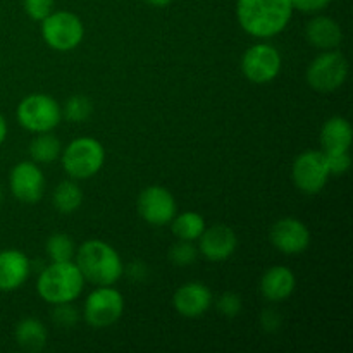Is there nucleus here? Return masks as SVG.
I'll list each match as a JSON object with an SVG mask.
<instances>
[{
  "label": "nucleus",
  "instance_id": "20e7f679",
  "mask_svg": "<svg viewBox=\"0 0 353 353\" xmlns=\"http://www.w3.org/2000/svg\"><path fill=\"white\" fill-rule=\"evenodd\" d=\"M105 150L95 138H76L62 154V168L71 178L88 179L102 169Z\"/></svg>",
  "mask_w": 353,
  "mask_h": 353
},
{
  "label": "nucleus",
  "instance_id": "a878e982",
  "mask_svg": "<svg viewBox=\"0 0 353 353\" xmlns=\"http://www.w3.org/2000/svg\"><path fill=\"white\" fill-rule=\"evenodd\" d=\"M169 261L176 265H190L196 261V248L192 241L179 240L169 248Z\"/></svg>",
  "mask_w": 353,
  "mask_h": 353
},
{
  "label": "nucleus",
  "instance_id": "b1692460",
  "mask_svg": "<svg viewBox=\"0 0 353 353\" xmlns=\"http://www.w3.org/2000/svg\"><path fill=\"white\" fill-rule=\"evenodd\" d=\"M45 250H47L48 259H50L52 262H68L72 261L76 255L74 241H72L71 236H68V234L64 233L52 234L47 240Z\"/></svg>",
  "mask_w": 353,
  "mask_h": 353
},
{
  "label": "nucleus",
  "instance_id": "6e6552de",
  "mask_svg": "<svg viewBox=\"0 0 353 353\" xmlns=\"http://www.w3.org/2000/svg\"><path fill=\"white\" fill-rule=\"evenodd\" d=\"M123 295L112 286H99L86 299L83 314H85V321L90 326L102 330V327H109L114 323H117L123 316Z\"/></svg>",
  "mask_w": 353,
  "mask_h": 353
},
{
  "label": "nucleus",
  "instance_id": "423d86ee",
  "mask_svg": "<svg viewBox=\"0 0 353 353\" xmlns=\"http://www.w3.org/2000/svg\"><path fill=\"white\" fill-rule=\"evenodd\" d=\"M41 37L45 43L59 52H69L81 43L85 28L76 14L68 10L50 12L41 21Z\"/></svg>",
  "mask_w": 353,
  "mask_h": 353
},
{
  "label": "nucleus",
  "instance_id": "a211bd4d",
  "mask_svg": "<svg viewBox=\"0 0 353 353\" xmlns=\"http://www.w3.org/2000/svg\"><path fill=\"white\" fill-rule=\"evenodd\" d=\"M307 40L321 50H333L343 40V31L334 19L319 16L307 24Z\"/></svg>",
  "mask_w": 353,
  "mask_h": 353
},
{
  "label": "nucleus",
  "instance_id": "f03ea898",
  "mask_svg": "<svg viewBox=\"0 0 353 353\" xmlns=\"http://www.w3.org/2000/svg\"><path fill=\"white\" fill-rule=\"evenodd\" d=\"M76 265L85 281L97 286H110L123 276L119 254L102 240H88L78 248Z\"/></svg>",
  "mask_w": 353,
  "mask_h": 353
},
{
  "label": "nucleus",
  "instance_id": "aec40b11",
  "mask_svg": "<svg viewBox=\"0 0 353 353\" xmlns=\"http://www.w3.org/2000/svg\"><path fill=\"white\" fill-rule=\"evenodd\" d=\"M16 340L23 350L37 353L43 350L47 345V327L43 323L33 317L23 319L16 327Z\"/></svg>",
  "mask_w": 353,
  "mask_h": 353
},
{
  "label": "nucleus",
  "instance_id": "39448f33",
  "mask_svg": "<svg viewBox=\"0 0 353 353\" xmlns=\"http://www.w3.org/2000/svg\"><path fill=\"white\" fill-rule=\"evenodd\" d=\"M16 114L21 126L33 133L52 131L62 119L61 105L50 95L43 93H34L21 100Z\"/></svg>",
  "mask_w": 353,
  "mask_h": 353
},
{
  "label": "nucleus",
  "instance_id": "4be33fe9",
  "mask_svg": "<svg viewBox=\"0 0 353 353\" xmlns=\"http://www.w3.org/2000/svg\"><path fill=\"white\" fill-rule=\"evenodd\" d=\"M52 202H54V207L61 214H72L81 205L83 192L79 190V186L76 183L62 181L54 190Z\"/></svg>",
  "mask_w": 353,
  "mask_h": 353
},
{
  "label": "nucleus",
  "instance_id": "f3484780",
  "mask_svg": "<svg viewBox=\"0 0 353 353\" xmlns=\"http://www.w3.org/2000/svg\"><path fill=\"white\" fill-rule=\"evenodd\" d=\"M295 274L285 265H276L265 271L261 281V292L269 302H283L295 290Z\"/></svg>",
  "mask_w": 353,
  "mask_h": 353
},
{
  "label": "nucleus",
  "instance_id": "412c9836",
  "mask_svg": "<svg viewBox=\"0 0 353 353\" xmlns=\"http://www.w3.org/2000/svg\"><path fill=\"white\" fill-rule=\"evenodd\" d=\"M61 141L47 133H40L30 145V155L31 161L37 162V164H50V162L57 161L59 155H61Z\"/></svg>",
  "mask_w": 353,
  "mask_h": 353
},
{
  "label": "nucleus",
  "instance_id": "7ed1b4c3",
  "mask_svg": "<svg viewBox=\"0 0 353 353\" xmlns=\"http://www.w3.org/2000/svg\"><path fill=\"white\" fill-rule=\"evenodd\" d=\"M85 278L72 261L52 262L38 278V295L52 305L74 302L83 292Z\"/></svg>",
  "mask_w": 353,
  "mask_h": 353
},
{
  "label": "nucleus",
  "instance_id": "473e14b6",
  "mask_svg": "<svg viewBox=\"0 0 353 353\" xmlns=\"http://www.w3.org/2000/svg\"><path fill=\"white\" fill-rule=\"evenodd\" d=\"M6 137H7V124H6V119L0 116V145L3 143Z\"/></svg>",
  "mask_w": 353,
  "mask_h": 353
},
{
  "label": "nucleus",
  "instance_id": "5701e85b",
  "mask_svg": "<svg viewBox=\"0 0 353 353\" xmlns=\"http://www.w3.org/2000/svg\"><path fill=\"white\" fill-rule=\"evenodd\" d=\"M172 223V234L179 240L193 241L199 240L200 234L205 230V221L199 212H183L176 216Z\"/></svg>",
  "mask_w": 353,
  "mask_h": 353
},
{
  "label": "nucleus",
  "instance_id": "c85d7f7f",
  "mask_svg": "<svg viewBox=\"0 0 353 353\" xmlns=\"http://www.w3.org/2000/svg\"><path fill=\"white\" fill-rule=\"evenodd\" d=\"M52 319L59 327H72L78 323V310L71 305V302L59 303V305H55Z\"/></svg>",
  "mask_w": 353,
  "mask_h": 353
},
{
  "label": "nucleus",
  "instance_id": "cd10ccee",
  "mask_svg": "<svg viewBox=\"0 0 353 353\" xmlns=\"http://www.w3.org/2000/svg\"><path fill=\"white\" fill-rule=\"evenodd\" d=\"M241 307H243V302H241L240 295L233 292L223 293L217 300V309L224 317H236L241 312Z\"/></svg>",
  "mask_w": 353,
  "mask_h": 353
},
{
  "label": "nucleus",
  "instance_id": "1a4fd4ad",
  "mask_svg": "<svg viewBox=\"0 0 353 353\" xmlns=\"http://www.w3.org/2000/svg\"><path fill=\"white\" fill-rule=\"evenodd\" d=\"M293 183L300 192L316 195L326 186L330 169L326 164V154L319 150H309L300 154L293 162Z\"/></svg>",
  "mask_w": 353,
  "mask_h": 353
},
{
  "label": "nucleus",
  "instance_id": "f8f14e48",
  "mask_svg": "<svg viewBox=\"0 0 353 353\" xmlns=\"http://www.w3.org/2000/svg\"><path fill=\"white\" fill-rule=\"evenodd\" d=\"M10 192L19 202L37 203L40 202L45 192V176L37 162H19L12 169L9 178Z\"/></svg>",
  "mask_w": 353,
  "mask_h": 353
},
{
  "label": "nucleus",
  "instance_id": "393cba45",
  "mask_svg": "<svg viewBox=\"0 0 353 353\" xmlns=\"http://www.w3.org/2000/svg\"><path fill=\"white\" fill-rule=\"evenodd\" d=\"M93 112V103L88 97L74 95L65 102L64 116L71 123H83L88 119Z\"/></svg>",
  "mask_w": 353,
  "mask_h": 353
},
{
  "label": "nucleus",
  "instance_id": "0eeeda50",
  "mask_svg": "<svg viewBox=\"0 0 353 353\" xmlns=\"http://www.w3.org/2000/svg\"><path fill=\"white\" fill-rule=\"evenodd\" d=\"M348 76V62L341 52L330 50L317 55L307 69V81L316 92L331 93L340 88Z\"/></svg>",
  "mask_w": 353,
  "mask_h": 353
},
{
  "label": "nucleus",
  "instance_id": "dca6fc26",
  "mask_svg": "<svg viewBox=\"0 0 353 353\" xmlns=\"http://www.w3.org/2000/svg\"><path fill=\"white\" fill-rule=\"evenodd\" d=\"M30 259L19 250L0 252V292H14L30 276Z\"/></svg>",
  "mask_w": 353,
  "mask_h": 353
},
{
  "label": "nucleus",
  "instance_id": "7c9ffc66",
  "mask_svg": "<svg viewBox=\"0 0 353 353\" xmlns=\"http://www.w3.org/2000/svg\"><path fill=\"white\" fill-rule=\"evenodd\" d=\"M331 3V0H292L293 9H299L302 12L312 14L319 12V10L326 9Z\"/></svg>",
  "mask_w": 353,
  "mask_h": 353
},
{
  "label": "nucleus",
  "instance_id": "ddd939ff",
  "mask_svg": "<svg viewBox=\"0 0 353 353\" xmlns=\"http://www.w3.org/2000/svg\"><path fill=\"white\" fill-rule=\"evenodd\" d=\"M271 243L283 254H300L310 243V231L305 224L293 217H285L271 228Z\"/></svg>",
  "mask_w": 353,
  "mask_h": 353
},
{
  "label": "nucleus",
  "instance_id": "2eb2a0df",
  "mask_svg": "<svg viewBox=\"0 0 353 353\" xmlns=\"http://www.w3.org/2000/svg\"><path fill=\"white\" fill-rule=\"evenodd\" d=\"M174 309L181 314L183 317H195L203 316L212 305V293L202 283H188L183 285L178 292L174 293Z\"/></svg>",
  "mask_w": 353,
  "mask_h": 353
},
{
  "label": "nucleus",
  "instance_id": "2f4dec72",
  "mask_svg": "<svg viewBox=\"0 0 353 353\" xmlns=\"http://www.w3.org/2000/svg\"><path fill=\"white\" fill-rule=\"evenodd\" d=\"M281 324V317L276 314V310H264L262 314V326L265 331H276Z\"/></svg>",
  "mask_w": 353,
  "mask_h": 353
},
{
  "label": "nucleus",
  "instance_id": "c756f323",
  "mask_svg": "<svg viewBox=\"0 0 353 353\" xmlns=\"http://www.w3.org/2000/svg\"><path fill=\"white\" fill-rule=\"evenodd\" d=\"M24 10L34 21H43L54 9V0H24Z\"/></svg>",
  "mask_w": 353,
  "mask_h": 353
},
{
  "label": "nucleus",
  "instance_id": "f704fd0d",
  "mask_svg": "<svg viewBox=\"0 0 353 353\" xmlns=\"http://www.w3.org/2000/svg\"><path fill=\"white\" fill-rule=\"evenodd\" d=\"M2 199H3V193H2V188H0V202H2Z\"/></svg>",
  "mask_w": 353,
  "mask_h": 353
},
{
  "label": "nucleus",
  "instance_id": "4468645a",
  "mask_svg": "<svg viewBox=\"0 0 353 353\" xmlns=\"http://www.w3.org/2000/svg\"><path fill=\"white\" fill-rule=\"evenodd\" d=\"M199 240L202 255L212 262L228 261L234 254L238 245L236 234L226 224H214L205 228Z\"/></svg>",
  "mask_w": 353,
  "mask_h": 353
},
{
  "label": "nucleus",
  "instance_id": "9b49d317",
  "mask_svg": "<svg viewBox=\"0 0 353 353\" xmlns=\"http://www.w3.org/2000/svg\"><path fill=\"white\" fill-rule=\"evenodd\" d=\"M138 212L141 219L154 226H164L176 216V200L162 186H148L138 196Z\"/></svg>",
  "mask_w": 353,
  "mask_h": 353
},
{
  "label": "nucleus",
  "instance_id": "bb28decb",
  "mask_svg": "<svg viewBox=\"0 0 353 353\" xmlns=\"http://www.w3.org/2000/svg\"><path fill=\"white\" fill-rule=\"evenodd\" d=\"M326 164L330 169V174L341 176L352 168V157L348 150L330 152V154H326Z\"/></svg>",
  "mask_w": 353,
  "mask_h": 353
},
{
  "label": "nucleus",
  "instance_id": "72a5a7b5",
  "mask_svg": "<svg viewBox=\"0 0 353 353\" xmlns=\"http://www.w3.org/2000/svg\"><path fill=\"white\" fill-rule=\"evenodd\" d=\"M145 2H148L150 6H155V7H165V6H169L172 0H145Z\"/></svg>",
  "mask_w": 353,
  "mask_h": 353
},
{
  "label": "nucleus",
  "instance_id": "9d476101",
  "mask_svg": "<svg viewBox=\"0 0 353 353\" xmlns=\"http://www.w3.org/2000/svg\"><path fill=\"white\" fill-rule=\"evenodd\" d=\"M241 69L252 83H259V85L269 83L279 74L281 55L272 45H252L241 59Z\"/></svg>",
  "mask_w": 353,
  "mask_h": 353
},
{
  "label": "nucleus",
  "instance_id": "f257e3e1",
  "mask_svg": "<svg viewBox=\"0 0 353 353\" xmlns=\"http://www.w3.org/2000/svg\"><path fill=\"white\" fill-rule=\"evenodd\" d=\"M293 14L292 0H238L240 26L252 37L269 38L281 33Z\"/></svg>",
  "mask_w": 353,
  "mask_h": 353
},
{
  "label": "nucleus",
  "instance_id": "6ab92c4d",
  "mask_svg": "<svg viewBox=\"0 0 353 353\" xmlns=\"http://www.w3.org/2000/svg\"><path fill=\"white\" fill-rule=\"evenodd\" d=\"M352 126L347 119L340 116L327 119L321 130V145L324 148V154L348 150L352 145Z\"/></svg>",
  "mask_w": 353,
  "mask_h": 353
}]
</instances>
